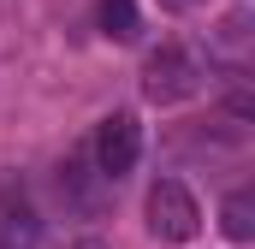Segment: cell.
<instances>
[{
  "mask_svg": "<svg viewBox=\"0 0 255 249\" xmlns=\"http://www.w3.org/2000/svg\"><path fill=\"white\" fill-rule=\"evenodd\" d=\"M202 83H208V65H202V54L184 48V42H160V48L142 60V101H154V107L190 101V95H202Z\"/></svg>",
  "mask_w": 255,
  "mask_h": 249,
  "instance_id": "cell-1",
  "label": "cell"
},
{
  "mask_svg": "<svg viewBox=\"0 0 255 249\" xmlns=\"http://www.w3.org/2000/svg\"><path fill=\"white\" fill-rule=\"evenodd\" d=\"M89 160H95V172L107 178V184H119L136 172V160H142V119L119 107V113H107V119L95 124V136H89Z\"/></svg>",
  "mask_w": 255,
  "mask_h": 249,
  "instance_id": "cell-2",
  "label": "cell"
},
{
  "mask_svg": "<svg viewBox=\"0 0 255 249\" xmlns=\"http://www.w3.org/2000/svg\"><path fill=\"white\" fill-rule=\"evenodd\" d=\"M148 232L160 244H190L202 232V208H196L184 178H154L148 184Z\"/></svg>",
  "mask_w": 255,
  "mask_h": 249,
  "instance_id": "cell-3",
  "label": "cell"
},
{
  "mask_svg": "<svg viewBox=\"0 0 255 249\" xmlns=\"http://www.w3.org/2000/svg\"><path fill=\"white\" fill-rule=\"evenodd\" d=\"M60 190H65V202H71L83 220H95V214L107 208V190H113V184L95 172V160H89V142L65 154V166H60Z\"/></svg>",
  "mask_w": 255,
  "mask_h": 249,
  "instance_id": "cell-4",
  "label": "cell"
},
{
  "mask_svg": "<svg viewBox=\"0 0 255 249\" xmlns=\"http://www.w3.org/2000/svg\"><path fill=\"white\" fill-rule=\"evenodd\" d=\"M0 214H6V220H0V249H30V244H36V232H42V220H36V208H30L24 196L12 202V190H6V202H0Z\"/></svg>",
  "mask_w": 255,
  "mask_h": 249,
  "instance_id": "cell-5",
  "label": "cell"
},
{
  "mask_svg": "<svg viewBox=\"0 0 255 249\" xmlns=\"http://www.w3.org/2000/svg\"><path fill=\"white\" fill-rule=\"evenodd\" d=\"M220 232H226L232 244H250L255 238V196L250 190H232V196L220 202Z\"/></svg>",
  "mask_w": 255,
  "mask_h": 249,
  "instance_id": "cell-6",
  "label": "cell"
},
{
  "mask_svg": "<svg viewBox=\"0 0 255 249\" xmlns=\"http://www.w3.org/2000/svg\"><path fill=\"white\" fill-rule=\"evenodd\" d=\"M101 36H113V42H136L142 36L136 0H101Z\"/></svg>",
  "mask_w": 255,
  "mask_h": 249,
  "instance_id": "cell-7",
  "label": "cell"
},
{
  "mask_svg": "<svg viewBox=\"0 0 255 249\" xmlns=\"http://www.w3.org/2000/svg\"><path fill=\"white\" fill-rule=\"evenodd\" d=\"M214 42H220V48H226L232 60L244 65V48H250V6H238V12H232V18L220 24V36H214Z\"/></svg>",
  "mask_w": 255,
  "mask_h": 249,
  "instance_id": "cell-8",
  "label": "cell"
},
{
  "mask_svg": "<svg viewBox=\"0 0 255 249\" xmlns=\"http://www.w3.org/2000/svg\"><path fill=\"white\" fill-rule=\"evenodd\" d=\"M202 0H160V12H196Z\"/></svg>",
  "mask_w": 255,
  "mask_h": 249,
  "instance_id": "cell-9",
  "label": "cell"
},
{
  "mask_svg": "<svg viewBox=\"0 0 255 249\" xmlns=\"http://www.w3.org/2000/svg\"><path fill=\"white\" fill-rule=\"evenodd\" d=\"M77 249H107V244H101V238H83V244H77Z\"/></svg>",
  "mask_w": 255,
  "mask_h": 249,
  "instance_id": "cell-10",
  "label": "cell"
}]
</instances>
